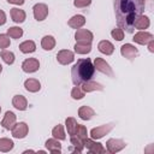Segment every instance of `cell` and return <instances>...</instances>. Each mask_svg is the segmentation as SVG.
I'll list each match as a JSON object with an SVG mask.
<instances>
[{
	"instance_id": "obj_21",
	"label": "cell",
	"mask_w": 154,
	"mask_h": 154,
	"mask_svg": "<svg viewBox=\"0 0 154 154\" xmlns=\"http://www.w3.org/2000/svg\"><path fill=\"white\" fill-rule=\"evenodd\" d=\"M149 24H150L149 18H148L147 16L141 14V16H138V17L135 19V22H134V28H136V29H138V30H143V29H147V28L149 26Z\"/></svg>"
},
{
	"instance_id": "obj_5",
	"label": "cell",
	"mask_w": 154,
	"mask_h": 154,
	"mask_svg": "<svg viewBox=\"0 0 154 154\" xmlns=\"http://www.w3.org/2000/svg\"><path fill=\"white\" fill-rule=\"evenodd\" d=\"M120 53H122V55L125 57L126 59L134 60V59L137 57L138 51H137V48H136L135 46H132L131 43H125V45H123V46L120 47Z\"/></svg>"
},
{
	"instance_id": "obj_25",
	"label": "cell",
	"mask_w": 154,
	"mask_h": 154,
	"mask_svg": "<svg viewBox=\"0 0 154 154\" xmlns=\"http://www.w3.org/2000/svg\"><path fill=\"white\" fill-rule=\"evenodd\" d=\"M41 46H42V48L45 51H51L55 46V38L53 36H51V35H46L41 41Z\"/></svg>"
},
{
	"instance_id": "obj_40",
	"label": "cell",
	"mask_w": 154,
	"mask_h": 154,
	"mask_svg": "<svg viewBox=\"0 0 154 154\" xmlns=\"http://www.w3.org/2000/svg\"><path fill=\"white\" fill-rule=\"evenodd\" d=\"M10 4H14V5H23L24 0H7Z\"/></svg>"
},
{
	"instance_id": "obj_19",
	"label": "cell",
	"mask_w": 154,
	"mask_h": 154,
	"mask_svg": "<svg viewBox=\"0 0 154 154\" xmlns=\"http://www.w3.org/2000/svg\"><path fill=\"white\" fill-rule=\"evenodd\" d=\"M78 116H79V118L83 119V120H90V119L95 116V112H94V109H93L91 107H89V106H82V107H79V109H78Z\"/></svg>"
},
{
	"instance_id": "obj_29",
	"label": "cell",
	"mask_w": 154,
	"mask_h": 154,
	"mask_svg": "<svg viewBox=\"0 0 154 154\" xmlns=\"http://www.w3.org/2000/svg\"><path fill=\"white\" fill-rule=\"evenodd\" d=\"M52 135H53V137L57 138V140H61V141H63V140L66 138L65 132H64V128H63L61 124H58L57 126L53 128V130H52Z\"/></svg>"
},
{
	"instance_id": "obj_4",
	"label": "cell",
	"mask_w": 154,
	"mask_h": 154,
	"mask_svg": "<svg viewBox=\"0 0 154 154\" xmlns=\"http://www.w3.org/2000/svg\"><path fill=\"white\" fill-rule=\"evenodd\" d=\"M83 143H84V147H87V149L90 152V153H94V154H102L106 152V149L102 147L101 143L99 142H95L93 141V138H84L83 140Z\"/></svg>"
},
{
	"instance_id": "obj_8",
	"label": "cell",
	"mask_w": 154,
	"mask_h": 154,
	"mask_svg": "<svg viewBox=\"0 0 154 154\" xmlns=\"http://www.w3.org/2000/svg\"><path fill=\"white\" fill-rule=\"evenodd\" d=\"M75 38L77 42H85V43H91L94 36L93 32L87 30V29H77L75 34Z\"/></svg>"
},
{
	"instance_id": "obj_22",
	"label": "cell",
	"mask_w": 154,
	"mask_h": 154,
	"mask_svg": "<svg viewBox=\"0 0 154 154\" xmlns=\"http://www.w3.org/2000/svg\"><path fill=\"white\" fill-rule=\"evenodd\" d=\"M70 141H71V146H72V147L70 148V150L76 152V153H81V152L83 150L84 143H83V140H82V138H79V137H77V136H75V135H72L71 138H70Z\"/></svg>"
},
{
	"instance_id": "obj_41",
	"label": "cell",
	"mask_w": 154,
	"mask_h": 154,
	"mask_svg": "<svg viewBox=\"0 0 154 154\" xmlns=\"http://www.w3.org/2000/svg\"><path fill=\"white\" fill-rule=\"evenodd\" d=\"M2 71V66H1V64H0V72Z\"/></svg>"
},
{
	"instance_id": "obj_13",
	"label": "cell",
	"mask_w": 154,
	"mask_h": 154,
	"mask_svg": "<svg viewBox=\"0 0 154 154\" xmlns=\"http://www.w3.org/2000/svg\"><path fill=\"white\" fill-rule=\"evenodd\" d=\"M14 124H16V114L13 112H11V111H7L5 113V117H4L2 122H1L2 128L6 129V130H12Z\"/></svg>"
},
{
	"instance_id": "obj_33",
	"label": "cell",
	"mask_w": 154,
	"mask_h": 154,
	"mask_svg": "<svg viewBox=\"0 0 154 154\" xmlns=\"http://www.w3.org/2000/svg\"><path fill=\"white\" fill-rule=\"evenodd\" d=\"M84 91H83V89L79 87V85H76L72 90H71V96H72V99H75V100H81V99H83L84 97Z\"/></svg>"
},
{
	"instance_id": "obj_28",
	"label": "cell",
	"mask_w": 154,
	"mask_h": 154,
	"mask_svg": "<svg viewBox=\"0 0 154 154\" xmlns=\"http://www.w3.org/2000/svg\"><path fill=\"white\" fill-rule=\"evenodd\" d=\"M65 125H66V129H67V134H69L70 136L75 135V131H76V128H77V122H76V119L72 118V117L66 118Z\"/></svg>"
},
{
	"instance_id": "obj_16",
	"label": "cell",
	"mask_w": 154,
	"mask_h": 154,
	"mask_svg": "<svg viewBox=\"0 0 154 154\" xmlns=\"http://www.w3.org/2000/svg\"><path fill=\"white\" fill-rule=\"evenodd\" d=\"M46 148L53 153V154H59L61 152V144L59 143V141L57 138H49L46 141Z\"/></svg>"
},
{
	"instance_id": "obj_14",
	"label": "cell",
	"mask_w": 154,
	"mask_h": 154,
	"mask_svg": "<svg viewBox=\"0 0 154 154\" xmlns=\"http://www.w3.org/2000/svg\"><path fill=\"white\" fill-rule=\"evenodd\" d=\"M132 40L138 45H147L149 41L153 40V35L150 32H147V31H140V32L135 34Z\"/></svg>"
},
{
	"instance_id": "obj_30",
	"label": "cell",
	"mask_w": 154,
	"mask_h": 154,
	"mask_svg": "<svg viewBox=\"0 0 154 154\" xmlns=\"http://www.w3.org/2000/svg\"><path fill=\"white\" fill-rule=\"evenodd\" d=\"M13 141L10 138H0V152H10L13 148Z\"/></svg>"
},
{
	"instance_id": "obj_42",
	"label": "cell",
	"mask_w": 154,
	"mask_h": 154,
	"mask_svg": "<svg viewBox=\"0 0 154 154\" xmlns=\"http://www.w3.org/2000/svg\"><path fill=\"white\" fill-rule=\"evenodd\" d=\"M0 112H1V107H0Z\"/></svg>"
},
{
	"instance_id": "obj_18",
	"label": "cell",
	"mask_w": 154,
	"mask_h": 154,
	"mask_svg": "<svg viewBox=\"0 0 154 154\" xmlns=\"http://www.w3.org/2000/svg\"><path fill=\"white\" fill-rule=\"evenodd\" d=\"M97 48L102 54H106V55H111L113 53V51H114V46L107 40L100 41L99 45H97Z\"/></svg>"
},
{
	"instance_id": "obj_3",
	"label": "cell",
	"mask_w": 154,
	"mask_h": 154,
	"mask_svg": "<svg viewBox=\"0 0 154 154\" xmlns=\"http://www.w3.org/2000/svg\"><path fill=\"white\" fill-rule=\"evenodd\" d=\"M113 128H114V124H105V125L94 128V129H91V131H90V137H91L93 140L102 138V137H103L105 135H107Z\"/></svg>"
},
{
	"instance_id": "obj_26",
	"label": "cell",
	"mask_w": 154,
	"mask_h": 154,
	"mask_svg": "<svg viewBox=\"0 0 154 154\" xmlns=\"http://www.w3.org/2000/svg\"><path fill=\"white\" fill-rule=\"evenodd\" d=\"M19 49H20V52H23V53H32V52H35V49H36V45H35L34 41L28 40V41H24V42H22V43L19 45Z\"/></svg>"
},
{
	"instance_id": "obj_9",
	"label": "cell",
	"mask_w": 154,
	"mask_h": 154,
	"mask_svg": "<svg viewBox=\"0 0 154 154\" xmlns=\"http://www.w3.org/2000/svg\"><path fill=\"white\" fill-rule=\"evenodd\" d=\"M40 67V63L37 59L35 58H29V59H25L22 64V70L24 72H28V73H31V72H35L37 71Z\"/></svg>"
},
{
	"instance_id": "obj_6",
	"label": "cell",
	"mask_w": 154,
	"mask_h": 154,
	"mask_svg": "<svg viewBox=\"0 0 154 154\" xmlns=\"http://www.w3.org/2000/svg\"><path fill=\"white\" fill-rule=\"evenodd\" d=\"M94 67H95L97 71H100V72H102V73H105V75H107V76H109V77H113V71H112V69L109 67V65H108L103 59H101V58H95V60H94Z\"/></svg>"
},
{
	"instance_id": "obj_1",
	"label": "cell",
	"mask_w": 154,
	"mask_h": 154,
	"mask_svg": "<svg viewBox=\"0 0 154 154\" xmlns=\"http://www.w3.org/2000/svg\"><path fill=\"white\" fill-rule=\"evenodd\" d=\"M146 0H114V12L117 24L122 30L131 34L134 22L144 11Z\"/></svg>"
},
{
	"instance_id": "obj_10",
	"label": "cell",
	"mask_w": 154,
	"mask_h": 154,
	"mask_svg": "<svg viewBox=\"0 0 154 154\" xmlns=\"http://www.w3.org/2000/svg\"><path fill=\"white\" fill-rule=\"evenodd\" d=\"M34 11V17L36 20L41 22L43 19H46V17L48 16V7L45 4H36L32 8Z\"/></svg>"
},
{
	"instance_id": "obj_32",
	"label": "cell",
	"mask_w": 154,
	"mask_h": 154,
	"mask_svg": "<svg viewBox=\"0 0 154 154\" xmlns=\"http://www.w3.org/2000/svg\"><path fill=\"white\" fill-rule=\"evenodd\" d=\"M1 58H2V60L6 63V64H8V65H11V64H13L14 63V54L12 53V52H10V51H6V49H4L2 52H1Z\"/></svg>"
},
{
	"instance_id": "obj_11",
	"label": "cell",
	"mask_w": 154,
	"mask_h": 154,
	"mask_svg": "<svg viewBox=\"0 0 154 154\" xmlns=\"http://www.w3.org/2000/svg\"><path fill=\"white\" fill-rule=\"evenodd\" d=\"M73 59H75V55H73V53H72L71 51H69V49H63V51H60V52L57 54V60H58V63L61 64V65H67V64L72 63Z\"/></svg>"
},
{
	"instance_id": "obj_39",
	"label": "cell",
	"mask_w": 154,
	"mask_h": 154,
	"mask_svg": "<svg viewBox=\"0 0 154 154\" xmlns=\"http://www.w3.org/2000/svg\"><path fill=\"white\" fill-rule=\"evenodd\" d=\"M147 45H148V49H149V52H152V53H153V52H154V40L149 41Z\"/></svg>"
},
{
	"instance_id": "obj_15",
	"label": "cell",
	"mask_w": 154,
	"mask_h": 154,
	"mask_svg": "<svg viewBox=\"0 0 154 154\" xmlns=\"http://www.w3.org/2000/svg\"><path fill=\"white\" fill-rule=\"evenodd\" d=\"M82 87V89H83V91L84 93H89V91H95V90H103V87H102V84H100V83H97V82H94V81H87V82H84V83H82L81 84Z\"/></svg>"
},
{
	"instance_id": "obj_38",
	"label": "cell",
	"mask_w": 154,
	"mask_h": 154,
	"mask_svg": "<svg viewBox=\"0 0 154 154\" xmlns=\"http://www.w3.org/2000/svg\"><path fill=\"white\" fill-rule=\"evenodd\" d=\"M6 23V14L2 10H0V25H4Z\"/></svg>"
},
{
	"instance_id": "obj_34",
	"label": "cell",
	"mask_w": 154,
	"mask_h": 154,
	"mask_svg": "<svg viewBox=\"0 0 154 154\" xmlns=\"http://www.w3.org/2000/svg\"><path fill=\"white\" fill-rule=\"evenodd\" d=\"M75 136L84 140L87 138L88 136V131H87V128L84 125H81V124H77V128H76V131H75Z\"/></svg>"
},
{
	"instance_id": "obj_37",
	"label": "cell",
	"mask_w": 154,
	"mask_h": 154,
	"mask_svg": "<svg viewBox=\"0 0 154 154\" xmlns=\"http://www.w3.org/2000/svg\"><path fill=\"white\" fill-rule=\"evenodd\" d=\"M91 4V0H75L73 5L76 7H87Z\"/></svg>"
},
{
	"instance_id": "obj_36",
	"label": "cell",
	"mask_w": 154,
	"mask_h": 154,
	"mask_svg": "<svg viewBox=\"0 0 154 154\" xmlns=\"http://www.w3.org/2000/svg\"><path fill=\"white\" fill-rule=\"evenodd\" d=\"M10 46V36L5 34H0V48H7Z\"/></svg>"
},
{
	"instance_id": "obj_27",
	"label": "cell",
	"mask_w": 154,
	"mask_h": 154,
	"mask_svg": "<svg viewBox=\"0 0 154 154\" xmlns=\"http://www.w3.org/2000/svg\"><path fill=\"white\" fill-rule=\"evenodd\" d=\"M73 48H75V52L78 54H87L91 51V45L85 42H77Z\"/></svg>"
},
{
	"instance_id": "obj_2",
	"label": "cell",
	"mask_w": 154,
	"mask_h": 154,
	"mask_svg": "<svg viewBox=\"0 0 154 154\" xmlns=\"http://www.w3.org/2000/svg\"><path fill=\"white\" fill-rule=\"evenodd\" d=\"M95 67L89 58L78 59L77 63L71 69V77L75 85H81L82 83L90 81L94 77Z\"/></svg>"
},
{
	"instance_id": "obj_31",
	"label": "cell",
	"mask_w": 154,
	"mask_h": 154,
	"mask_svg": "<svg viewBox=\"0 0 154 154\" xmlns=\"http://www.w3.org/2000/svg\"><path fill=\"white\" fill-rule=\"evenodd\" d=\"M7 35L12 38H19L23 35V29L19 26H12V28L7 29Z\"/></svg>"
},
{
	"instance_id": "obj_20",
	"label": "cell",
	"mask_w": 154,
	"mask_h": 154,
	"mask_svg": "<svg viewBox=\"0 0 154 154\" xmlns=\"http://www.w3.org/2000/svg\"><path fill=\"white\" fill-rule=\"evenodd\" d=\"M85 24V18L82 14H76L69 19V25L73 29H79Z\"/></svg>"
},
{
	"instance_id": "obj_35",
	"label": "cell",
	"mask_w": 154,
	"mask_h": 154,
	"mask_svg": "<svg viewBox=\"0 0 154 154\" xmlns=\"http://www.w3.org/2000/svg\"><path fill=\"white\" fill-rule=\"evenodd\" d=\"M112 37L117 41H122L124 38V30H122L120 28H117V29H113L112 32H111Z\"/></svg>"
},
{
	"instance_id": "obj_12",
	"label": "cell",
	"mask_w": 154,
	"mask_h": 154,
	"mask_svg": "<svg viewBox=\"0 0 154 154\" xmlns=\"http://www.w3.org/2000/svg\"><path fill=\"white\" fill-rule=\"evenodd\" d=\"M28 125L25 123H17L12 128V136L14 138H24L28 135Z\"/></svg>"
},
{
	"instance_id": "obj_7",
	"label": "cell",
	"mask_w": 154,
	"mask_h": 154,
	"mask_svg": "<svg viewBox=\"0 0 154 154\" xmlns=\"http://www.w3.org/2000/svg\"><path fill=\"white\" fill-rule=\"evenodd\" d=\"M125 146H126L125 142L123 140H118V138H109L106 142V147L109 153H117V152L122 150L123 148H125Z\"/></svg>"
},
{
	"instance_id": "obj_17",
	"label": "cell",
	"mask_w": 154,
	"mask_h": 154,
	"mask_svg": "<svg viewBox=\"0 0 154 154\" xmlns=\"http://www.w3.org/2000/svg\"><path fill=\"white\" fill-rule=\"evenodd\" d=\"M12 105L14 108H17L19 111H24L28 107V101L23 95H16L12 99Z\"/></svg>"
},
{
	"instance_id": "obj_23",
	"label": "cell",
	"mask_w": 154,
	"mask_h": 154,
	"mask_svg": "<svg viewBox=\"0 0 154 154\" xmlns=\"http://www.w3.org/2000/svg\"><path fill=\"white\" fill-rule=\"evenodd\" d=\"M24 87H25V89H26L28 91H30V93H36V91L40 90L41 84H40V82H38L37 79H35V78H29V79H26V81L24 82Z\"/></svg>"
},
{
	"instance_id": "obj_24",
	"label": "cell",
	"mask_w": 154,
	"mask_h": 154,
	"mask_svg": "<svg viewBox=\"0 0 154 154\" xmlns=\"http://www.w3.org/2000/svg\"><path fill=\"white\" fill-rule=\"evenodd\" d=\"M11 18L16 23H23L25 20V12L19 8H11Z\"/></svg>"
}]
</instances>
